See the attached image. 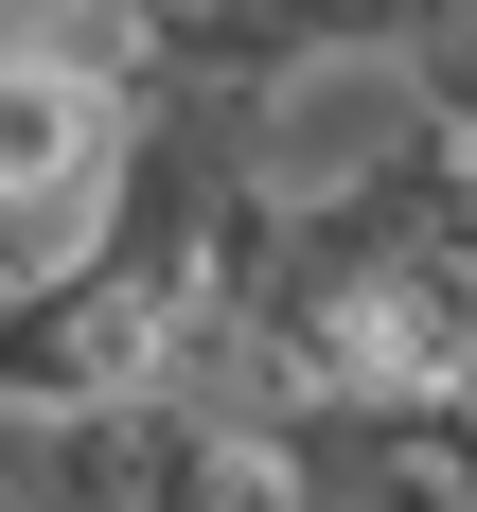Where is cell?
I'll return each mask as SVG.
<instances>
[{"mask_svg":"<svg viewBox=\"0 0 477 512\" xmlns=\"http://www.w3.org/2000/svg\"><path fill=\"white\" fill-rule=\"evenodd\" d=\"M159 124V18H0V318L124 230Z\"/></svg>","mask_w":477,"mask_h":512,"instance_id":"6da1fadb","label":"cell"},{"mask_svg":"<svg viewBox=\"0 0 477 512\" xmlns=\"http://www.w3.org/2000/svg\"><path fill=\"white\" fill-rule=\"evenodd\" d=\"M0 512H301V477L265 407L142 389V407H71V424L0 407Z\"/></svg>","mask_w":477,"mask_h":512,"instance_id":"7a4b0ae2","label":"cell"},{"mask_svg":"<svg viewBox=\"0 0 477 512\" xmlns=\"http://www.w3.org/2000/svg\"><path fill=\"white\" fill-rule=\"evenodd\" d=\"M301 512H477V407H301Z\"/></svg>","mask_w":477,"mask_h":512,"instance_id":"3957f363","label":"cell"}]
</instances>
